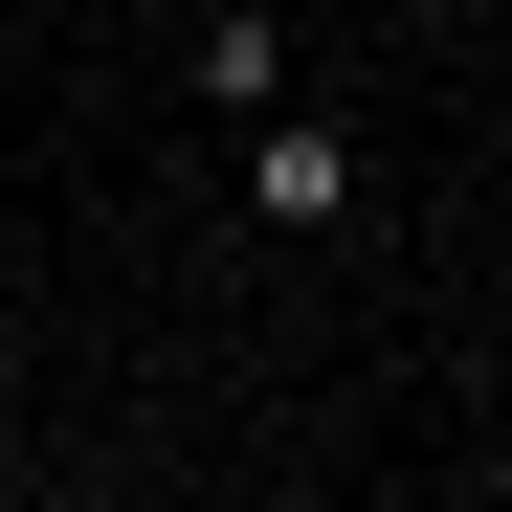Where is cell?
Listing matches in <instances>:
<instances>
[{"label": "cell", "instance_id": "1", "mask_svg": "<svg viewBox=\"0 0 512 512\" xmlns=\"http://www.w3.org/2000/svg\"><path fill=\"white\" fill-rule=\"evenodd\" d=\"M245 223H357V134H334V112H245Z\"/></svg>", "mask_w": 512, "mask_h": 512}, {"label": "cell", "instance_id": "5", "mask_svg": "<svg viewBox=\"0 0 512 512\" xmlns=\"http://www.w3.org/2000/svg\"><path fill=\"white\" fill-rule=\"evenodd\" d=\"M490 156H512V112H490Z\"/></svg>", "mask_w": 512, "mask_h": 512}, {"label": "cell", "instance_id": "3", "mask_svg": "<svg viewBox=\"0 0 512 512\" xmlns=\"http://www.w3.org/2000/svg\"><path fill=\"white\" fill-rule=\"evenodd\" d=\"M312 23H357V0H312Z\"/></svg>", "mask_w": 512, "mask_h": 512}, {"label": "cell", "instance_id": "2", "mask_svg": "<svg viewBox=\"0 0 512 512\" xmlns=\"http://www.w3.org/2000/svg\"><path fill=\"white\" fill-rule=\"evenodd\" d=\"M179 90L245 134V112H290V0H201V23H179Z\"/></svg>", "mask_w": 512, "mask_h": 512}, {"label": "cell", "instance_id": "4", "mask_svg": "<svg viewBox=\"0 0 512 512\" xmlns=\"http://www.w3.org/2000/svg\"><path fill=\"white\" fill-rule=\"evenodd\" d=\"M490 357H512V312H490Z\"/></svg>", "mask_w": 512, "mask_h": 512}]
</instances>
